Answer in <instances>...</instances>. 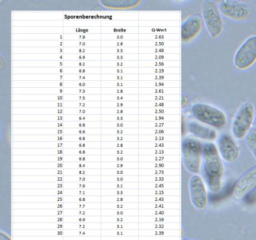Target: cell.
Segmentation results:
<instances>
[{
	"instance_id": "6da1fadb",
	"label": "cell",
	"mask_w": 256,
	"mask_h": 240,
	"mask_svg": "<svg viewBox=\"0 0 256 240\" xmlns=\"http://www.w3.org/2000/svg\"><path fill=\"white\" fill-rule=\"evenodd\" d=\"M202 166L208 188L212 193L220 192L222 184L224 165L218 147L212 142L203 145Z\"/></svg>"
},
{
	"instance_id": "7a4b0ae2",
	"label": "cell",
	"mask_w": 256,
	"mask_h": 240,
	"mask_svg": "<svg viewBox=\"0 0 256 240\" xmlns=\"http://www.w3.org/2000/svg\"><path fill=\"white\" fill-rule=\"evenodd\" d=\"M203 145L200 140L192 135H188L182 140V164L186 170L192 175H196L200 172Z\"/></svg>"
},
{
	"instance_id": "3957f363",
	"label": "cell",
	"mask_w": 256,
	"mask_h": 240,
	"mask_svg": "<svg viewBox=\"0 0 256 240\" xmlns=\"http://www.w3.org/2000/svg\"><path fill=\"white\" fill-rule=\"evenodd\" d=\"M191 112L194 118L214 128H222L227 124V116L220 108L204 103H196L192 106Z\"/></svg>"
},
{
	"instance_id": "277c9868",
	"label": "cell",
	"mask_w": 256,
	"mask_h": 240,
	"mask_svg": "<svg viewBox=\"0 0 256 240\" xmlns=\"http://www.w3.org/2000/svg\"><path fill=\"white\" fill-rule=\"evenodd\" d=\"M254 117V106L251 102H246L242 104L232 124V133L234 138L236 140H242L246 138L250 130L253 128Z\"/></svg>"
},
{
	"instance_id": "5b68a950",
	"label": "cell",
	"mask_w": 256,
	"mask_h": 240,
	"mask_svg": "<svg viewBox=\"0 0 256 240\" xmlns=\"http://www.w3.org/2000/svg\"><path fill=\"white\" fill-rule=\"evenodd\" d=\"M202 18L211 38H216L221 36L223 31V20L218 6L215 2L206 0L202 3Z\"/></svg>"
},
{
	"instance_id": "8992f818",
	"label": "cell",
	"mask_w": 256,
	"mask_h": 240,
	"mask_svg": "<svg viewBox=\"0 0 256 240\" xmlns=\"http://www.w3.org/2000/svg\"><path fill=\"white\" fill-rule=\"evenodd\" d=\"M218 8L223 16L238 22L248 20L254 13V9L251 4L236 0L220 2Z\"/></svg>"
},
{
	"instance_id": "52a82bcc",
	"label": "cell",
	"mask_w": 256,
	"mask_h": 240,
	"mask_svg": "<svg viewBox=\"0 0 256 240\" xmlns=\"http://www.w3.org/2000/svg\"><path fill=\"white\" fill-rule=\"evenodd\" d=\"M256 62V36L247 38L234 56V66L239 70H246Z\"/></svg>"
},
{
	"instance_id": "ba28073f",
	"label": "cell",
	"mask_w": 256,
	"mask_h": 240,
	"mask_svg": "<svg viewBox=\"0 0 256 240\" xmlns=\"http://www.w3.org/2000/svg\"><path fill=\"white\" fill-rule=\"evenodd\" d=\"M190 198L193 206L198 210H206L208 206V192L203 178L196 174L188 182Z\"/></svg>"
},
{
	"instance_id": "9c48e42d",
	"label": "cell",
	"mask_w": 256,
	"mask_h": 240,
	"mask_svg": "<svg viewBox=\"0 0 256 240\" xmlns=\"http://www.w3.org/2000/svg\"><path fill=\"white\" fill-rule=\"evenodd\" d=\"M256 188V166L248 169L234 183L233 196L236 200L244 199Z\"/></svg>"
},
{
	"instance_id": "30bf717a",
	"label": "cell",
	"mask_w": 256,
	"mask_h": 240,
	"mask_svg": "<svg viewBox=\"0 0 256 240\" xmlns=\"http://www.w3.org/2000/svg\"><path fill=\"white\" fill-rule=\"evenodd\" d=\"M218 150L222 159L226 163L235 164L239 160V147L232 136L228 134H222L218 138Z\"/></svg>"
},
{
	"instance_id": "8fae6325",
	"label": "cell",
	"mask_w": 256,
	"mask_h": 240,
	"mask_svg": "<svg viewBox=\"0 0 256 240\" xmlns=\"http://www.w3.org/2000/svg\"><path fill=\"white\" fill-rule=\"evenodd\" d=\"M204 24L202 18L199 15L194 14L188 16L182 22L181 26V39L187 43L196 38L203 30Z\"/></svg>"
},
{
	"instance_id": "7c38bea8",
	"label": "cell",
	"mask_w": 256,
	"mask_h": 240,
	"mask_svg": "<svg viewBox=\"0 0 256 240\" xmlns=\"http://www.w3.org/2000/svg\"><path fill=\"white\" fill-rule=\"evenodd\" d=\"M188 130L192 136L202 140L212 142L217 138V132L214 128L203 126L196 122L188 123Z\"/></svg>"
},
{
	"instance_id": "4fadbf2b",
	"label": "cell",
	"mask_w": 256,
	"mask_h": 240,
	"mask_svg": "<svg viewBox=\"0 0 256 240\" xmlns=\"http://www.w3.org/2000/svg\"><path fill=\"white\" fill-rule=\"evenodd\" d=\"M245 140L248 150L256 160V129L252 128L246 136Z\"/></svg>"
},
{
	"instance_id": "5bb4252c",
	"label": "cell",
	"mask_w": 256,
	"mask_h": 240,
	"mask_svg": "<svg viewBox=\"0 0 256 240\" xmlns=\"http://www.w3.org/2000/svg\"><path fill=\"white\" fill-rule=\"evenodd\" d=\"M0 240H11V238H10V236L7 235L4 231H1V234H0Z\"/></svg>"
},
{
	"instance_id": "9a60e30c",
	"label": "cell",
	"mask_w": 256,
	"mask_h": 240,
	"mask_svg": "<svg viewBox=\"0 0 256 240\" xmlns=\"http://www.w3.org/2000/svg\"><path fill=\"white\" fill-rule=\"evenodd\" d=\"M187 104H188V98H187L186 96H182V108H185Z\"/></svg>"
},
{
	"instance_id": "2e32d148",
	"label": "cell",
	"mask_w": 256,
	"mask_h": 240,
	"mask_svg": "<svg viewBox=\"0 0 256 240\" xmlns=\"http://www.w3.org/2000/svg\"><path fill=\"white\" fill-rule=\"evenodd\" d=\"M253 128L256 129V116L254 117V123H253Z\"/></svg>"
},
{
	"instance_id": "e0dca14e",
	"label": "cell",
	"mask_w": 256,
	"mask_h": 240,
	"mask_svg": "<svg viewBox=\"0 0 256 240\" xmlns=\"http://www.w3.org/2000/svg\"><path fill=\"white\" fill-rule=\"evenodd\" d=\"M190 240V238H184V240Z\"/></svg>"
}]
</instances>
